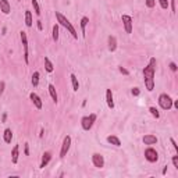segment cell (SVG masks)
Masks as SVG:
<instances>
[{
	"label": "cell",
	"mask_w": 178,
	"mask_h": 178,
	"mask_svg": "<svg viewBox=\"0 0 178 178\" xmlns=\"http://www.w3.org/2000/svg\"><path fill=\"white\" fill-rule=\"evenodd\" d=\"M145 4H146L147 9H153V7L156 6V0H146V2H145Z\"/></svg>",
	"instance_id": "cell-29"
},
{
	"label": "cell",
	"mask_w": 178,
	"mask_h": 178,
	"mask_svg": "<svg viewBox=\"0 0 178 178\" xmlns=\"http://www.w3.org/2000/svg\"><path fill=\"white\" fill-rule=\"evenodd\" d=\"M159 106L163 110H170L173 107V99L167 93H160L159 96Z\"/></svg>",
	"instance_id": "cell-4"
},
{
	"label": "cell",
	"mask_w": 178,
	"mask_h": 178,
	"mask_svg": "<svg viewBox=\"0 0 178 178\" xmlns=\"http://www.w3.org/2000/svg\"><path fill=\"white\" fill-rule=\"evenodd\" d=\"M107 142H109L110 145H114V146H117V147L121 146V141H120L116 135H109V136H107Z\"/></svg>",
	"instance_id": "cell-18"
},
{
	"label": "cell",
	"mask_w": 178,
	"mask_h": 178,
	"mask_svg": "<svg viewBox=\"0 0 178 178\" xmlns=\"http://www.w3.org/2000/svg\"><path fill=\"white\" fill-rule=\"evenodd\" d=\"M121 21H122V25H124V29L127 34H131L132 32V28H134V22H132V18L127 14L121 17Z\"/></svg>",
	"instance_id": "cell-8"
},
{
	"label": "cell",
	"mask_w": 178,
	"mask_h": 178,
	"mask_svg": "<svg viewBox=\"0 0 178 178\" xmlns=\"http://www.w3.org/2000/svg\"><path fill=\"white\" fill-rule=\"evenodd\" d=\"M149 111H150V114H152V116H153L156 120L160 118V113H159V110H157L154 106H150L149 107Z\"/></svg>",
	"instance_id": "cell-27"
},
{
	"label": "cell",
	"mask_w": 178,
	"mask_h": 178,
	"mask_svg": "<svg viewBox=\"0 0 178 178\" xmlns=\"http://www.w3.org/2000/svg\"><path fill=\"white\" fill-rule=\"evenodd\" d=\"M39 77H41V74H39V71H35L34 74H32V86L36 88L38 84H39Z\"/></svg>",
	"instance_id": "cell-25"
},
{
	"label": "cell",
	"mask_w": 178,
	"mask_h": 178,
	"mask_svg": "<svg viewBox=\"0 0 178 178\" xmlns=\"http://www.w3.org/2000/svg\"><path fill=\"white\" fill-rule=\"evenodd\" d=\"M89 24V18L88 17H82L81 18V32H82V36H85L86 34V25Z\"/></svg>",
	"instance_id": "cell-21"
},
{
	"label": "cell",
	"mask_w": 178,
	"mask_h": 178,
	"mask_svg": "<svg viewBox=\"0 0 178 178\" xmlns=\"http://www.w3.org/2000/svg\"><path fill=\"white\" fill-rule=\"evenodd\" d=\"M159 3H160V7H162L163 10H167L170 7L169 0H159Z\"/></svg>",
	"instance_id": "cell-28"
},
{
	"label": "cell",
	"mask_w": 178,
	"mask_h": 178,
	"mask_svg": "<svg viewBox=\"0 0 178 178\" xmlns=\"http://www.w3.org/2000/svg\"><path fill=\"white\" fill-rule=\"evenodd\" d=\"M36 27H38V29H39V31H42V29H43V25H42L41 20H38V21H36Z\"/></svg>",
	"instance_id": "cell-37"
},
{
	"label": "cell",
	"mask_w": 178,
	"mask_h": 178,
	"mask_svg": "<svg viewBox=\"0 0 178 178\" xmlns=\"http://www.w3.org/2000/svg\"><path fill=\"white\" fill-rule=\"evenodd\" d=\"M145 159L149 163H156L157 160H159V154H157V152L153 147H147V149L145 150Z\"/></svg>",
	"instance_id": "cell-7"
},
{
	"label": "cell",
	"mask_w": 178,
	"mask_h": 178,
	"mask_svg": "<svg viewBox=\"0 0 178 178\" xmlns=\"http://www.w3.org/2000/svg\"><path fill=\"white\" fill-rule=\"evenodd\" d=\"M0 11H3V14H10L11 7H10L9 0H0Z\"/></svg>",
	"instance_id": "cell-15"
},
{
	"label": "cell",
	"mask_w": 178,
	"mask_h": 178,
	"mask_svg": "<svg viewBox=\"0 0 178 178\" xmlns=\"http://www.w3.org/2000/svg\"><path fill=\"white\" fill-rule=\"evenodd\" d=\"M106 103L109 109H114V100H113V92L111 89H106Z\"/></svg>",
	"instance_id": "cell-14"
},
{
	"label": "cell",
	"mask_w": 178,
	"mask_h": 178,
	"mask_svg": "<svg viewBox=\"0 0 178 178\" xmlns=\"http://www.w3.org/2000/svg\"><path fill=\"white\" fill-rule=\"evenodd\" d=\"M170 70H171V71H174V72H175V71H177V64H175V63H173V61H171V63H170Z\"/></svg>",
	"instance_id": "cell-36"
},
{
	"label": "cell",
	"mask_w": 178,
	"mask_h": 178,
	"mask_svg": "<svg viewBox=\"0 0 178 178\" xmlns=\"http://www.w3.org/2000/svg\"><path fill=\"white\" fill-rule=\"evenodd\" d=\"M70 78H71V84H72V89L75 92L79 89V82H78V78H77V75L75 74H71L70 75Z\"/></svg>",
	"instance_id": "cell-22"
},
{
	"label": "cell",
	"mask_w": 178,
	"mask_h": 178,
	"mask_svg": "<svg viewBox=\"0 0 178 178\" xmlns=\"http://www.w3.org/2000/svg\"><path fill=\"white\" fill-rule=\"evenodd\" d=\"M142 141H143L145 145H156L157 143V138L154 136V135H152V134H147V135H145V136L142 138Z\"/></svg>",
	"instance_id": "cell-13"
},
{
	"label": "cell",
	"mask_w": 178,
	"mask_h": 178,
	"mask_svg": "<svg viewBox=\"0 0 178 178\" xmlns=\"http://www.w3.org/2000/svg\"><path fill=\"white\" fill-rule=\"evenodd\" d=\"M171 11L173 14H175V0H171Z\"/></svg>",
	"instance_id": "cell-38"
},
{
	"label": "cell",
	"mask_w": 178,
	"mask_h": 178,
	"mask_svg": "<svg viewBox=\"0 0 178 178\" xmlns=\"http://www.w3.org/2000/svg\"><path fill=\"white\" fill-rule=\"evenodd\" d=\"M118 71L121 72V74H124V75H129V71L127 68H124V67H118Z\"/></svg>",
	"instance_id": "cell-33"
},
{
	"label": "cell",
	"mask_w": 178,
	"mask_h": 178,
	"mask_svg": "<svg viewBox=\"0 0 178 178\" xmlns=\"http://www.w3.org/2000/svg\"><path fill=\"white\" fill-rule=\"evenodd\" d=\"M173 164H174L175 169H178V156L175 154V156H173Z\"/></svg>",
	"instance_id": "cell-34"
},
{
	"label": "cell",
	"mask_w": 178,
	"mask_h": 178,
	"mask_svg": "<svg viewBox=\"0 0 178 178\" xmlns=\"http://www.w3.org/2000/svg\"><path fill=\"white\" fill-rule=\"evenodd\" d=\"M20 38H21L22 47H24V61H25V64H29V54H28V36H27V32L21 31V32H20Z\"/></svg>",
	"instance_id": "cell-5"
},
{
	"label": "cell",
	"mask_w": 178,
	"mask_h": 178,
	"mask_svg": "<svg viewBox=\"0 0 178 178\" xmlns=\"http://www.w3.org/2000/svg\"><path fill=\"white\" fill-rule=\"evenodd\" d=\"M156 59L152 57L146 67L143 68V82L147 92H152L154 89V71H156Z\"/></svg>",
	"instance_id": "cell-1"
},
{
	"label": "cell",
	"mask_w": 178,
	"mask_h": 178,
	"mask_svg": "<svg viewBox=\"0 0 178 178\" xmlns=\"http://www.w3.org/2000/svg\"><path fill=\"white\" fill-rule=\"evenodd\" d=\"M18 156H20V146L18 145H14V147H13V150H11V162L14 163V164L18 163Z\"/></svg>",
	"instance_id": "cell-16"
},
{
	"label": "cell",
	"mask_w": 178,
	"mask_h": 178,
	"mask_svg": "<svg viewBox=\"0 0 178 178\" xmlns=\"http://www.w3.org/2000/svg\"><path fill=\"white\" fill-rule=\"evenodd\" d=\"M50 160H52V153H50V152H45L43 156H42V160H41V164H39V167H41V169H45V167L49 164Z\"/></svg>",
	"instance_id": "cell-12"
},
{
	"label": "cell",
	"mask_w": 178,
	"mask_h": 178,
	"mask_svg": "<svg viewBox=\"0 0 178 178\" xmlns=\"http://www.w3.org/2000/svg\"><path fill=\"white\" fill-rule=\"evenodd\" d=\"M45 70H46L47 72H53V70H54L53 63L50 61L49 57H45Z\"/></svg>",
	"instance_id": "cell-23"
},
{
	"label": "cell",
	"mask_w": 178,
	"mask_h": 178,
	"mask_svg": "<svg viewBox=\"0 0 178 178\" xmlns=\"http://www.w3.org/2000/svg\"><path fill=\"white\" fill-rule=\"evenodd\" d=\"M92 164H93L96 169H103L104 167V157L99 153H93L92 154Z\"/></svg>",
	"instance_id": "cell-9"
},
{
	"label": "cell",
	"mask_w": 178,
	"mask_h": 178,
	"mask_svg": "<svg viewBox=\"0 0 178 178\" xmlns=\"http://www.w3.org/2000/svg\"><path fill=\"white\" fill-rule=\"evenodd\" d=\"M18 2H20V0H18Z\"/></svg>",
	"instance_id": "cell-41"
},
{
	"label": "cell",
	"mask_w": 178,
	"mask_h": 178,
	"mask_svg": "<svg viewBox=\"0 0 178 178\" xmlns=\"http://www.w3.org/2000/svg\"><path fill=\"white\" fill-rule=\"evenodd\" d=\"M132 95H134V96H139V93H141V91H139V89H138V88H132Z\"/></svg>",
	"instance_id": "cell-35"
},
{
	"label": "cell",
	"mask_w": 178,
	"mask_h": 178,
	"mask_svg": "<svg viewBox=\"0 0 178 178\" xmlns=\"http://www.w3.org/2000/svg\"><path fill=\"white\" fill-rule=\"evenodd\" d=\"M70 147H71V136H70V135H67V136H64V139H63L61 149H60V157L67 156Z\"/></svg>",
	"instance_id": "cell-6"
},
{
	"label": "cell",
	"mask_w": 178,
	"mask_h": 178,
	"mask_svg": "<svg viewBox=\"0 0 178 178\" xmlns=\"http://www.w3.org/2000/svg\"><path fill=\"white\" fill-rule=\"evenodd\" d=\"M97 116L95 114V113H92V114H89V116H85L81 118V127L84 131H89V129L93 127L95 121H96Z\"/></svg>",
	"instance_id": "cell-3"
},
{
	"label": "cell",
	"mask_w": 178,
	"mask_h": 178,
	"mask_svg": "<svg viewBox=\"0 0 178 178\" xmlns=\"http://www.w3.org/2000/svg\"><path fill=\"white\" fill-rule=\"evenodd\" d=\"M52 38H53L54 42L59 41V24L53 25V28H52Z\"/></svg>",
	"instance_id": "cell-24"
},
{
	"label": "cell",
	"mask_w": 178,
	"mask_h": 178,
	"mask_svg": "<svg viewBox=\"0 0 178 178\" xmlns=\"http://www.w3.org/2000/svg\"><path fill=\"white\" fill-rule=\"evenodd\" d=\"M107 47H109L110 52H116L117 50V39H116V36L110 35V36L107 38Z\"/></svg>",
	"instance_id": "cell-11"
},
{
	"label": "cell",
	"mask_w": 178,
	"mask_h": 178,
	"mask_svg": "<svg viewBox=\"0 0 178 178\" xmlns=\"http://www.w3.org/2000/svg\"><path fill=\"white\" fill-rule=\"evenodd\" d=\"M32 22H34V20H32V13L29 11V10H25V25H27L28 28H31Z\"/></svg>",
	"instance_id": "cell-20"
},
{
	"label": "cell",
	"mask_w": 178,
	"mask_h": 178,
	"mask_svg": "<svg viewBox=\"0 0 178 178\" xmlns=\"http://www.w3.org/2000/svg\"><path fill=\"white\" fill-rule=\"evenodd\" d=\"M47 89H49V95H50V97L53 99L54 103H57V102H59V96H57V92H56V88H54V85H53V84H49Z\"/></svg>",
	"instance_id": "cell-17"
},
{
	"label": "cell",
	"mask_w": 178,
	"mask_h": 178,
	"mask_svg": "<svg viewBox=\"0 0 178 178\" xmlns=\"http://www.w3.org/2000/svg\"><path fill=\"white\" fill-rule=\"evenodd\" d=\"M166 173H167V166L163 169V175H166Z\"/></svg>",
	"instance_id": "cell-40"
},
{
	"label": "cell",
	"mask_w": 178,
	"mask_h": 178,
	"mask_svg": "<svg viewBox=\"0 0 178 178\" xmlns=\"http://www.w3.org/2000/svg\"><path fill=\"white\" fill-rule=\"evenodd\" d=\"M11 139H13V131L10 128H6L3 132V141L6 143H11Z\"/></svg>",
	"instance_id": "cell-19"
},
{
	"label": "cell",
	"mask_w": 178,
	"mask_h": 178,
	"mask_svg": "<svg viewBox=\"0 0 178 178\" xmlns=\"http://www.w3.org/2000/svg\"><path fill=\"white\" fill-rule=\"evenodd\" d=\"M24 154L25 156H29V145L24 143Z\"/></svg>",
	"instance_id": "cell-31"
},
{
	"label": "cell",
	"mask_w": 178,
	"mask_h": 178,
	"mask_svg": "<svg viewBox=\"0 0 178 178\" xmlns=\"http://www.w3.org/2000/svg\"><path fill=\"white\" fill-rule=\"evenodd\" d=\"M4 88H6V82L0 81V97H2V95H3V92H4Z\"/></svg>",
	"instance_id": "cell-30"
},
{
	"label": "cell",
	"mask_w": 178,
	"mask_h": 178,
	"mask_svg": "<svg viewBox=\"0 0 178 178\" xmlns=\"http://www.w3.org/2000/svg\"><path fill=\"white\" fill-rule=\"evenodd\" d=\"M29 99L32 100L34 106L36 107L38 110H41V109H42V106H43V104H42V100H41V97H39L36 93H35V92H31V93H29Z\"/></svg>",
	"instance_id": "cell-10"
},
{
	"label": "cell",
	"mask_w": 178,
	"mask_h": 178,
	"mask_svg": "<svg viewBox=\"0 0 178 178\" xmlns=\"http://www.w3.org/2000/svg\"><path fill=\"white\" fill-rule=\"evenodd\" d=\"M56 18H57V22H59L60 25H63V27L71 34V36L74 38V39H78V32L75 31V28L72 27V24L70 22V20L67 18L66 16H63L60 11H56Z\"/></svg>",
	"instance_id": "cell-2"
},
{
	"label": "cell",
	"mask_w": 178,
	"mask_h": 178,
	"mask_svg": "<svg viewBox=\"0 0 178 178\" xmlns=\"http://www.w3.org/2000/svg\"><path fill=\"white\" fill-rule=\"evenodd\" d=\"M170 142H171V145H173V147H174L175 152H178V145H177V142L174 141V138H170Z\"/></svg>",
	"instance_id": "cell-32"
},
{
	"label": "cell",
	"mask_w": 178,
	"mask_h": 178,
	"mask_svg": "<svg viewBox=\"0 0 178 178\" xmlns=\"http://www.w3.org/2000/svg\"><path fill=\"white\" fill-rule=\"evenodd\" d=\"M32 7H34V11L38 17L41 16V7H39V3H38V0H32Z\"/></svg>",
	"instance_id": "cell-26"
},
{
	"label": "cell",
	"mask_w": 178,
	"mask_h": 178,
	"mask_svg": "<svg viewBox=\"0 0 178 178\" xmlns=\"http://www.w3.org/2000/svg\"><path fill=\"white\" fill-rule=\"evenodd\" d=\"M6 118H7V114H6V113H4V114H3V117H2V121H6Z\"/></svg>",
	"instance_id": "cell-39"
}]
</instances>
